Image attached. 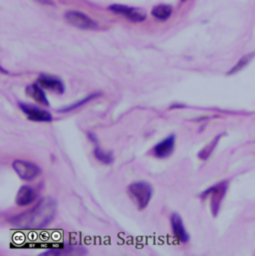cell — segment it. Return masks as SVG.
<instances>
[{
    "instance_id": "13",
    "label": "cell",
    "mask_w": 255,
    "mask_h": 256,
    "mask_svg": "<svg viewBox=\"0 0 255 256\" xmlns=\"http://www.w3.org/2000/svg\"><path fill=\"white\" fill-rule=\"evenodd\" d=\"M101 96H102V93H99V92L89 94L86 97H84L83 99H81V100H79V101H77V102H75V103H73L71 105H68V106H65V107L59 109V112L60 113H69V112L75 111V110L85 106L86 104L90 103L91 101H93V100H95V99H97V98H99Z\"/></svg>"
},
{
    "instance_id": "9",
    "label": "cell",
    "mask_w": 255,
    "mask_h": 256,
    "mask_svg": "<svg viewBox=\"0 0 255 256\" xmlns=\"http://www.w3.org/2000/svg\"><path fill=\"white\" fill-rule=\"evenodd\" d=\"M170 226L174 238L182 244L190 242V234L184 224V220L178 214H172L170 216Z\"/></svg>"
},
{
    "instance_id": "3",
    "label": "cell",
    "mask_w": 255,
    "mask_h": 256,
    "mask_svg": "<svg viewBox=\"0 0 255 256\" xmlns=\"http://www.w3.org/2000/svg\"><path fill=\"white\" fill-rule=\"evenodd\" d=\"M12 168L17 176L26 182L35 180L41 174V168L36 164L25 160H15L12 162Z\"/></svg>"
},
{
    "instance_id": "15",
    "label": "cell",
    "mask_w": 255,
    "mask_h": 256,
    "mask_svg": "<svg viewBox=\"0 0 255 256\" xmlns=\"http://www.w3.org/2000/svg\"><path fill=\"white\" fill-rule=\"evenodd\" d=\"M94 156L95 158L101 162L102 164H110L114 162V156H113V154L110 152H105L99 146H96L95 150H94Z\"/></svg>"
},
{
    "instance_id": "6",
    "label": "cell",
    "mask_w": 255,
    "mask_h": 256,
    "mask_svg": "<svg viewBox=\"0 0 255 256\" xmlns=\"http://www.w3.org/2000/svg\"><path fill=\"white\" fill-rule=\"evenodd\" d=\"M65 19L71 25L81 29H94L97 27V23L92 18L79 11L70 10L66 12Z\"/></svg>"
},
{
    "instance_id": "17",
    "label": "cell",
    "mask_w": 255,
    "mask_h": 256,
    "mask_svg": "<svg viewBox=\"0 0 255 256\" xmlns=\"http://www.w3.org/2000/svg\"><path fill=\"white\" fill-rule=\"evenodd\" d=\"M220 138V136H216V138H214L212 142H210V144H208V146H206L200 152L198 158H200V160H206V158L212 154V152H214V148H216V144H218V142Z\"/></svg>"
},
{
    "instance_id": "1",
    "label": "cell",
    "mask_w": 255,
    "mask_h": 256,
    "mask_svg": "<svg viewBox=\"0 0 255 256\" xmlns=\"http://www.w3.org/2000/svg\"><path fill=\"white\" fill-rule=\"evenodd\" d=\"M56 216V202L51 198H42L31 210L9 220L11 224L19 228L39 230L50 224Z\"/></svg>"
},
{
    "instance_id": "5",
    "label": "cell",
    "mask_w": 255,
    "mask_h": 256,
    "mask_svg": "<svg viewBox=\"0 0 255 256\" xmlns=\"http://www.w3.org/2000/svg\"><path fill=\"white\" fill-rule=\"evenodd\" d=\"M19 108L26 115L29 121L38 123H49L53 120V117L50 112L39 107L25 103H19Z\"/></svg>"
},
{
    "instance_id": "10",
    "label": "cell",
    "mask_w": 255,
    "mask_h": 256,
    "mask_svg": "<svg viewBox=\"0 0 255 256\" xmlns=\"http://www.w3.org/2000/svg\"><path fill=\"white\" fill-rule=\"evenodd\" d=\"M110 9L116 13L124 15L125 17H127L128 19H130L134 22H142L146 17L144 10L138 9V8L130 7V6H125V5H119V4L111 5Z\"/></svg>"
},
{
    "instance_id": "11",
    "label": "cell",
    "mask_w": 255,
    "mask_h": 256,
    "mask_svg": "<svg viewBox=\"0 0 255 256\" xmlns=\"http://www.w3.org/2000/svg\"><path fill=\"white\" fill-rule=\"evenodd\" d=\"M37 198V192L30 186H22L15 198V202L18 206H27L34 202Z\"/></svg>"
},
{
    "instance_id": "18",
    "label": "cell",
    "mask_w": 255,
    "mask_h": 256,
    "mask_svg": "<svg viewBox=\"0 0 255 256\" xmlns=\"http://www.w3.org/2000/svg\"><path fill=\"white\" fill-rule=\"evenodd\" d=\"M182 1H186V0H182Z\"/></svg>"
},
{
    "instance_id": "16",
    "label": "cell",
    "mask_w": 255,
    "mask_h": 256,
    "mask_svg": "<svg viewBox=\"0 0 255 256\" xmlns=\"http://www.w3.org/2000/svg\"><path fill=\"white\" fill-rule=\"evenodd\" d=\"M255 57V52H252V53H250V54H248V55H246V56H244L238 62V64H236V66L228 73V75H232V74H234V73H238V71H240V70H242L244 67H246L248 64H250V62L254 59Z\"/></svg>"
},
{
    "instance_id": "7",
    "label": "cell",
    "mask_w": 255,
    "mask_h": 256,
    "mask_svg": "<svg viewBox=\"0 0 255 256\" xmlns=\"http://www.w3.org/2000/svg\"><path fill=\"white\" fill-rule=\"evenodd\" d=\"M176 136L174 134H172L164 138L162 140L158 142L152 148V154L158 158H166L170 156L176 148Z\"/></svg>"
},
{
    "instance_id": "14",
    "label": "cell",
    "mask_w": 255,
    "mask_h": 256,
    "mask_svg": "<svg viewBox=\"0 0 255 256\" xmlns=\"http://www.w3.org/2000/svg\"><path fill=\"white\" fill-rule=\"evenodd\" d=\"M172 12V8L170 5L166 4H160L154 7V9L152 10V14L160 19V20H166L170 17Z\"/></svg>"
},
{
    "instance_id": "8",
    "label": "cell",
    "mask_w": 255,
    "mask_h": 256,
    "mask_svg": "<svg viewBox=\"0 0 255 256\" xmlns=\"http://www.w3.org/2000/svg\"><path fill=\"white\" fill-rule=\"evenodd\" d=\"M37 83L43 89L51 91L58 95H62L65 92V85L62 82V80L51 75H46V74L40 75L39 78L37 79Z\"/></svg>"
},
{
    "instance_id": "2",
    "label": "cell",
    "mask_w": 255,
    "mask_h": 256,
    "mask_svg": "<svg viewBox=\"0 0 255 256\" xmlns=\"http://www.w3.org/2000/svg\"><path fill=\"white\" fill-rule=\"evenodd\" d=\"M128 194L136 206L138 210H142L148 206L152 198L154 188L148 182L140 180L134 182L128 186Z\"/></svg>"
},
{
    "instance_id": "12",
    "label": "cell",
    "mask_w": 255,
    "mask_h": 256,
    "mask_svg": "<svg viewBox=\"0 0 255 256\" xmlns=\"http://www.w3.org/2000/svg\"><path fill=\"white\" fill-rule=\"evenodd\" d=\"M25 93L29 98H31L37 104L45 106V107L50 106L49 100H48V98H47V96L44 92V89L38 83L27 86V88L25 90Z\"/></svg>"
},
{
    "instance_id": "4",
    "label": "cell",
    "mask_w": 255,
    "mask_h": 256,
    "mask_svg": "<svg viewBox=\"0 0 255 256\" xmlns=\"http://www.w3.org/2000/svg\"><path fill=\"white\" fill-rule=\"evenodd\" d=\"M226 188H228L226 182H220L216 186H214L210 188L208 190H204L200 194L202 198H206L210 196V206H212V214L214 216H216V214L220 210V206L222 200V198L226 194Z\"/></svg>"
}]
</instances>
